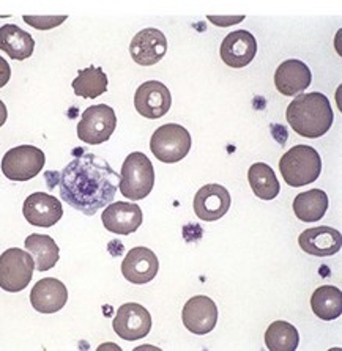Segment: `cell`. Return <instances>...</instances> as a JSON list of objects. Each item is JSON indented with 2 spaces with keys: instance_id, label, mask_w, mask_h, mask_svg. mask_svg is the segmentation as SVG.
<instances>
[{
  "instance_id": "obj_1",
  "label": "cell",
  "mask_w": 342,
  "mask_h": 351,
  "mask_svg": "<svg viewBox=\"0 0 342 351\" xmlns=\"http://www.w3.org/2000/svg\"><path fill=\"white\" fill-rule=\"evenodd\" d=\"M120 175L106 159L82 152L62 170L58 178L62 200L74 210L93 216L114 202Z\"/></svg>"
},
{
  "instance_id": "obj_2",
  "label": "cell",
  "mask_w": 342,
  "mask_h": 351,
  "mask_svg": "<svg viewBox=\"0 0 342 351\" xmlns=\"http://www.w3.org/2000/svg\"><path fill=\"white\" fill-rule=\"evenodd\" d=\"M287 123L306 139H319L333 126V109L328 98L319 92L297 95L287 108Z\"/></svg>"
},
{
  "instance_id": "obj_3",
  "label": "cell",
  "mask_w": 342,
  "mask_h": 351,
  "mask_svg": "<svg viewBox=\"0 0 342 351\" xmlns=\"http://www.w3.org/2000/svg\"><path fill=\"white\" fill-rule=\"evenodd\" d=\"M284 182L292 188H301L314 183L322 173V159L309 145H297L284 153L280 161Z\"/></svg>"
},
{
  "instance_id": "obj_4",
  "label": "cell",
  "mask_w": 342,
  "mask_h": 351,
  "mask_svg": "<svg viewBox=\"0 0 342 351\" xmlns=\"http://www.w3.org/2000/svg\"><path fill=\"white\" fill-rule=\"evenodd\" d=\"M155 186V169L146 153L135 152L128 155L119 180V189L130 200H142L152 193Z\"/></svg>"
},
{
  "instance_id": "obj_5",
  "label": "cell",
  "mask_w": 342,
  "mask_h": 351,
  "mask_svg": "<svg viewBox=\"0 0 342 351\" xmlns=\"http://www.w3.org/2000/svg\"><path fill=\"white\" fill-rule=\"evenodd\" d=\"M153 156L164 164H175L186 158L191 150V134L177 123L159 126L150 141Z\"/></svg>"
},
{
  "instance_id": "obj_6",
  "label": "cell",
  "mask_w": 342,
  "mask_h": 351,
  "mask_svg": "<svg viewBox=\"0 0 342 351\" xmlns=\"http://www.w3.org/2000/svg\"><path fill=\"white\" fill-rule=\"evenodd\" d=\"M35 262L29 252L12 247L0 255V289L10 293L23 291L30 284Z\"/></svg>"
},
{
  "instance_id": "obj_7",
  "label": "cell",
  "mask_w": 342,
  "mask_h": 351,
  "mask_svg": "<svg viewBox=\"0 0 342 351\" xmlns=\"http://www.w3.org/2000/svg\"><path fill=\"white\" fill-rule=\"evenodd\" d=\"M46 156L34 145H19L5 153L2 172L12 182H29L45 167Z\"/></svg>"
},
{
  "instance_id": "obj_8",
  "label": "cell",
  "mask_w": 342,
  "mask_h": 351,
  "mask_svg": "<svg viewBox=\"0 0 342 351\" xmlns=\"http://www.w3.org/2000/svg\"><path fill=\"white\" fill-rule=\"evenodd\" d=\"M117 128L114 109L108 104H96L85 109L78 123V137L89 145H100L109 141Z\"/></svg>"
},
{
  "instance_id": "obj_9",
  "label": "cell",
  "mask_w": 342,
  "mask_h": 351,
  "mask_svg": "<svg viewBox=\"0 0 342 351\" xmlns=\"http://www.w3.org/2000/svg\"><path fill=\"white\" fill-rule=\"evenodd\" d=\"M112 328L120 339L130 340V342L141 340L147 337L152 329L150 312L136 302H126L117 311Z\"/></svg>"
},
{
  "instance_id": "obj_10",
  "label": "cell",
  "mask_w": 342,
  "mask_h": 351,
  "mask_svg": "<svg viewBox=\"0 0 342 351\" xmlns=\"http://www.w3.org/2000/svg\"><path fill=\"white\" fill-rule=\"evenodd\" d=\"M172 106L170 90L163 82L148 81L139 85L135 95V108L139 115L157 120L169 112Z\"/></svg>"
},
{
  "instance_id": "obj_11",
  "label": "cell",
  "mask_w": 342,
  "mask_h": 351,
  "mask_svg": "<svg viewBox=\"0 0 342 351\" xmlns=\"http://www.w3.org/2000/svg\"><path fill=\"white\" fill-rule=\"evenodd\" d=\"M181 320L190 332L205 336L218 323V307L212 298L199 295L191 298L181 311Z\"/></svg>"
},
{
  "instance_id": "obj_12",
  "label": "cell",
  "mask_w": 342,
  "mask_h": 351,
  "mask_svg": "<svg viewBox=\"0 0 342 351\" xmlns=\"http://www.w3.org/2000/svg\"><path fill=\"white\" fill-rule=\"evenodd\" d=\"M231 194L224 186L205 184L196 193L192 208L201 221L213 222L226 216V213L231 208Z\"/></svg>"
},
{
  "instance_id": "obj_13",
  "label": "cell",
  "mask_w": 342,
  "mask_h": 351,
  "mask_svg": "<svg viewBox=\"0 0 342 351\" xmlns=\"http://www.w3.org/2000/svg\"><path fill=\"white\" fill-rule=\"evenodd\" d=\"M168 52V40L161 30L148 27L139 32L131 40V58L141 66L157 65Z\"/></svg>"
},
{
  "instance_id": "obj_14",
  "label": "cell",
  "mask_w": 342,
  "mask_h": 351,
  "mask_svg": "<svg viewBox=\"0 0 342 351\" xmlns=\"http://www.w3.org/2000/svg\"><path fill=\"white\" fill-rule=\"evenodd\" d=\"M258 54V41L248 30H235L221 43L219 56L231 68H244Z\"/></svg>"
},
{
  "instance_id": "obj_15",
  "label": "cell",
  "mask_w": 342,
  "mask_h": 351,
  "mask_svg": "<svg viewBox=\"0 0 342 351\" xmlns=\"http://www.w3.org/2000/svg\"><path fill=\"white\" fill-rule=\"evenodd\" d=\"M159 262L157 254L150 249L139 246L128 251L122 262V274L124 278L136 285H144L157 278Z\"/></svg>"
},
{
  "instance_id": "obj_16",
  "label": "cell",
  "mask_w": 342,
  "mask_h": 351,
  "mask_svg": "<svg viewBox=\"0 0 342 351\" xmlns=\"http://www.w3.org/2000/svg\"><path fill=\"white\" fill-rule=\"evenodd\" d=\"M23 215L29 224L49 228L62 219L63 208L57 197L46 193H34L25 199Z\"/></svg>"
},
{
  "instance_id": "obj_17",
  "label": "cell",
  "mask_w": 342,
  "mask_h": 351,
  "mask_svg": "<svg viewBox=\"0 0 342 351\" xmlns=\"http://www.w3.org/2000/svg\"><path fill=\"white\" fill-rule=\"evenodd\" d=\"M142 210L137 204H128V202H115L106 206L101 216L106 230L117 235H131L142 226Z\"/></svg>"
},
{
  "instance_id": "obj_18",
  "label": "cell",
  "mask_w": 342,
  "mask_h": 351,
  "mask_svg": "<svg viewBox=\"0 0 342 351\" xmlns=\"http://www.w3.org/2000/svg\"><path fill=\"white\" fill-rule=\"evenodd\" d=\"M311 82L312 74L309 66L295 58L282 62L275 73L276 90L284 97H297L309 88Z\"/></svg>"
},
{
  "instance_id": "obj_19",
  "label": "cell",
  "mask_w": 342,
  "mask_h": 351,
  "mask_svg": "<svg viewBox=\"0 0 342 351\" xmlns=\"http://www.w3.org/2000/svg\"><path fill=\"white\" fill-rule=\"evenodd\" d=\"M68 290L63 282L54 278L40 279L30 291V304L40 313H56L65 307Z\"/></svg>"
},
{
  "instance_id": "obj_20",
  "label": "cell",
  "mask_w": 342,
  "mask_h": 351,
  "mask_svg": "<svg viewBox=\"0 0 342 351\" xmlns=\"http://www.w3.org/2000/svg\"><path fill=\"white\" fill-rule=\"evenodd\" d=\"M298 244L304 252L315 257H331L342 247V235L339 230L327 226L306 228L300 237Z\"/></svg>"
},
{
  "instance_id": "obj_21",
  "label": "cell",
  "mask_w": 342,
  "mask_h": 351,
  "mask_svg": "<svg viewBox=\"0 0 342 351\" xmlns=\"http://www.w3.org/2000/svg\"><path fill=\"white\" fill-rule=\"evenodd\" d=\"M35 49V40L32 35L14 24L0 27V51L7 52L13 60H25Z\"/></svg>"
},
{
  "instance_id": "obj_22",
  "label": "cell",
  "mask_w": 342,
  "mask_h": 351,
  "mask_svg": "<svg viewBox=\"0 0 342 351\" xmlns=\"http://www.w3.org/2000/svg\"><path fill=\"white\" fill-rule=\"evenodd\" d=\"M25 249L32 255L35 262V268L38 271H47L54 268L58 258H60V249L57 243L47 235H40V233H32L25 238Z\"/></svg>"
},
{
  "instance_id": "obj_23",
  "label": "cell",
  "mask_w": 342,
  "mask_h": 351,
  "mask_svg": "<svg viewBox=\"0 0 342 351\" xmlns=\"http://www.w3.org/2000/svg\"><path fill=\"white\" fill-rule=\"evenodd\" d=\"M328 210V195L322 189L304 191L293 200V213L303 222H317Z\"/></svg>"
},
{
  "instance_id": "obj_24",
  "label": "cell",
  "mask_w": 342,
  "mask_h": 351,
  "mask_svg": "<svg viewBox=\"0 0 342 351\" xmlns=\"http://www.w3.org/2000/svg\"><path fill=\"white\" fill-rule=\"evenodd\" d=\"M311 309L320 320H336L342 313V291L333 285L319 287L311 296Z\"/></svg>"
},
{
  "instance_id": "obj_25",
  "label": "cell",
  "mask_w": 342,
  "mask_h": 351,
  "mask_svg": "<svg viewBox=\"0 0 342 351\" xmlns=\"http://www.w3.org/2000/svg\"><path fill=\"white\" fill-rule=\"evenodd\" d=\"M249 186L255 197L262 200H273L281 191L275 170L265 162H255L248 170Z\"/></svg>"
},
{
  "instance_id": "obj_26",
  "label": "cell",
  "mask_w": 342,
  "mask_h": 351,
  "mask_svg": "<svg viewBox=\"0 0 342 351\" xmlns=\"http://www.w3.org/2000/svg\"><path fill=\"white\" fill-rule=\"evenodd\" d=\"M71 87L78 97L95 99L108 90V76L100 66L92 65L78 73V77L73 81Z\"/></svg>"
},
{
  "instance_id": "obj_27",
  "label": "cell",
  "mask_w": 342,
  "mask_h": 351,
  "mask_svg": "<svg viewBox=\"0 0 342 351\" xmlns=\"http://www.w3.org/2000/svg\"><path fill=\"white\" fill-rule=\"evenodd\" d=\"M300 343V334L293 324L277 320L265 332V345L270 351H293Z\"/></svg>"
},
{
  "instance_id": "obj_28",
  "label": "cell",
  "mask_w": 342,
  "mask_h": 351,
  "mask_svg": "<svg viewBox=\"0 0 342 351\" xmlns=\"http://www.w3.org/2000/svg\"><path fill=\"white\" fill-rule=\"evenodd\" d=\"M24 23H27L30 27H34L36 30H51L56 29L58 25L65 23L68 19L67 14H60V16H23Z\"/></svg>"
},
{
  "instance_id": "obj_29",
  "label": "cell",
  "mask_w": 342,
  "mask_h": 351,
  "mask_svg": "<svg viewBox=\"0 0 342 351\" xmlns=\"http://www.w3.org/2000/svg\"><path fill=\"white\" fill-rule=\"evenodd\" d=\"M207 19L210 21L212 24H215L216 27H232V25H237L243 23L244 16H213L208 14Z\"/></svg>"
},
{
  "instance_id": "obj_30",
  "label": "cell",
  "mask_w": 342,
  "mask_h": 351,
  "mask_svg": "<svg viewBox=\"0 0 342 351\" xmlns=\"http://www.w3.org/2000/svg\"><path fill=\"white\" fill-rule=\"evenodd\" d=\"M10 77H12V68L3 57H0V88L8 84Z\"/></svg>"
},
{
  "instance_id": "obj_31",
  "label": "cell",
  "mask_w": 342,
  "mask_h": 351,
  "mask_svg": "<svg viewBox=\"0 0 342 351\" xmlns=\"http://www.w3.org/2000/svg\"><path fill=\"white\" fill-rule=\"evenodd\" d=\"M7 117H8L7 106H5V103H2V99H0V128L5 125V121H7Z\"/></svg>"
}]
</instances>
